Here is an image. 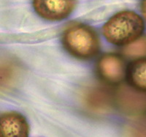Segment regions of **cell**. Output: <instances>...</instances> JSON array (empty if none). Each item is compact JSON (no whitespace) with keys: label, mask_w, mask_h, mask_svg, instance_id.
Instances as JSON below:
<instances>
[{"label":"cell","mask_w":146,"mask_h":137,"mask_svg":"<svg viewBox=\"0 0 146 137\" xmlns=\"http://www.w3.org/2000/svg\"><path fill=\"white\" fill-rule=\"evenodd\" d=\"M127 79L131 86L139 92H146V58L131 62L126 70Z\"/></svg>","instance_id":"52a82bcc"},{"label":"cell","mask_w":146,"mask_h":137,"mask_svg":"<svg viewBox=\"0 0 146 137\" xmlns=\"http://www.w3.org/2000/svg\"><path fill=\"white\" fill-rule=\"evenodd\" d=\"M29 126L27 119L16 112L0 114V137H29Z\"/></svg>","instance_id":"5b68a950"},{"label":"cell","mask_w":146,"mask_h":137,"mask_svg":"<svg viewBox=\"0 0 146 137\" xmlns=\"http://www.w3.org/2000/svg\"><path fill=\"white\" fill-rule=\"evenodd\" d=\"M102 31L110 43L127 45L140 37L144 31V22L135 12L123 10L112 16L105 23Z\"/></svg>","instance_id":"6da1fadb"},{"label":"cell","mask_w":146,"mask_h":137,"mask_svg":"<svg viewBox=\"0 0 146 137\" xmlns=\"http://www.w3.org/2000/svg\"><path fill=\"white\" fill-rule=\"evenodd\" d=\"M86 104L91 110L95 112H105L110 106V96L103 90H95L88 95Z\"/></svg>","instance_id":"ba28073f"},{"label":"cell","mask_w":146,"mask_h":137,"mask_svg":"<svg viewBox=\"0 0 146 137\" xmlns=\"http://www.w3.org/2000/svg\"><path fill=\"white\" fill-rule=\"evenodd\" d=\"M140 9H141L142 14H143L144 19L146 21V0H142L141 5H140Z\"/></svg>","instance_id":"7c38bea8"},{"label":"cell","mask_w":146,"mask_h":137,"mask_svg":"<svg viewBox=\"0 0 146 137\" xmlns=\"http://www.w3.org/2000/svg\"><path fill=\"white\" fill-rule=\"evenodd\" d=\"M123 53L129 57H138L146 56V37H139L134 42L126 45Z\"/></svg>","instance_id":"30bf717a"},{"label":"cell","mask_w":146,"mask_h":137,"mask_svg":"<svg viewBox=\"0 0 146 137\" xmlns=\"http://www.w3.org/2000/svg\"><path fill=\"white\" fill-rule=\"evenodd\" d=\"M126 137H146V125L139 122L130 125L126 129Z\"/></svg>","instance_id":"8fae6325"},{"label":"cell","mask_w":146,"mask_h":137,"mask_svg":"<svg viewBox=\"0 0 146 137\" xmlns=\"http://www.w3.org/2000/svg\"><path fill=\"white\" fill-rule=\"evenodd\" d=\"M62 43L73 57L88 59L100 51L98 35L91 27L80 23H72L64 32Z\"/></svg>","instance_id":"7a4b0ae2"},{"label":"cell","mask_w":146,"mask_h":137,"mask_svg":"<svg viewBox=\"0 0 146 137\" xmlns=\"http://www.w3.org/2000/svg\"><path fill=\"white\" fill-rule=\"evenodd\" d=\"M97 71L103 80L116 84L124 79L126 65L121 57L115 54H106L99 59Z\"/></svg>","instance_id":"277c9868"},{"label":"cell","mask_w":146,"mask_h":137,"mask_svg":"<svg viewBox=\"0 0 146 137\" xmlns=\"http://www.w3.org/2000/svg\"><path fill=\"white\" fill-rule=\"evenodd\" d=\"M15 67L7 61L0 62V89L10 86L15 76Z\"/></svg>","instance_id":"9c48e42d"},{"label":"cell","mask_w":146,"mask_h":137,"mask_svg":"<svg viewBox=\"0 0 146 137\" xmlns=\"http://www.w3.org/2000/svg\"><path fill=\"white\" fill-rule=\"evenodd\" d=\"M75 6L76 0H33V7L36 14L51 21L67 18Z\"/></svg>","instance_id":"3957f363"},{"label":"cell","mask_w":146,"mask_h":137,"mask_svg":"<svg viewBox=\"0 0 146 137\" xmlns=\"http://www.w3.org/2000/svg\"><path fill=\"white\" fill-rule=\"evenodd\" d=\"M118 94V104L123 112L131 115H138L146 110V96L138 90L123 89Z\"/></svg>","instance_id":"8992f818"}]
</instances>
